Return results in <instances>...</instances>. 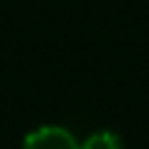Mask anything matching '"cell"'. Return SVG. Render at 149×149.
I'll return each mask as SVG.
<instances>
[{
  "label": "cell",
  "mask_w": 149,
  "mask_h": 149,
  "mask_svg": "<svg viewBox=\"0 0 149 149\" xmlns=\"http://www.w3.org/2000/svg\"><path fill=\"white\" fill-rule=\"evenodd\" d=\"M80 149H124V142H122V137H119L117 132L104 129V132L90 134V137L80 144Z\"/></svg>",
  "instance_id": "7a4b0ae2"
},
{
  "label": "cell",
  "mask_w": 149,
  "mask_h": 149,
  "mask_svg": "<svg viewBox=\"0 0 149 149\" xmlns=\"http://www.w3.org/2000/svg\"><path fill=\"white\" fill-rule=\"evenodd\" d=\"M22 149H80V144L65 127L47 124V127L32 129L22 142Z\"/></svg>",
  "instance_id": "6da1fadb"
}]
</instances>
